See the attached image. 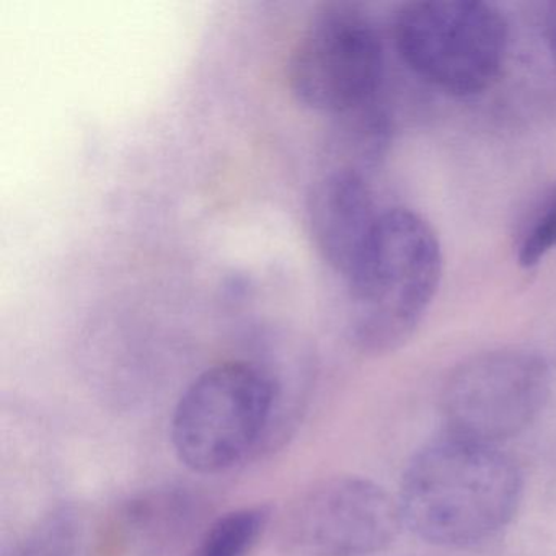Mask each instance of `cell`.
I'll list each match as a JSON object with an SVG mask.
<instances>
[{
    "instance_id": "6da1fadb",
    "label": "cell",
    "mask_w": 556,
    "mask_h": 556,
    "mask_svg": "<svg viewBox=\"0 0 556 556\" xmlns=\"http://www.w3.org/2000/svg\"><path fill=\"white\" fill-rule=\"evenodd\" d=\"M522 496L523 475L510 455L445 432L416 452L396 500L422 542L470 548L503 532Z\"/></svg>"
},
{
    "instance_id": "7a4b0ae2",
    "label": "cell",
    "mask_w": 556,
    "mask_h": 556,
    "mask_svg": "<svg viewBox=\"0 0 556 556\" xmlns=\"http://www.w3.org/2000/svg\"><path fill=\"white\" fill-rule=\"evenodd\" d=\"M304 406L265 366L247 361L217 364L201 372L175 406V455L194 473L232 470L281 447Z\"/></svg>"
},
{
    "instance_id": "3957f363",
    "label": "cell",
    "mask_w": 556,
    "mask_h": 556,
    "mask_svg": "<svg viewBox=\"0 0 556 556\" xmlns=\"http://www.w3.org/2000/svg\"><path fill=\"white\" fill-rule=\"evenodd\" d=\"M442 250L434 229L413 211L380 214L350 288V338L367 356L405 346L438 294Z\"/></svg>"
},
{
    "instance_id": "277c9868",
    "label": "cell",
    "mask_w": 556,
    "mask_h": 556,
    "mask_svg": "<svg viewBox=\"0 0 556 556\" xmlns=\"http://www.w3.org/2000/svg\"><path fill=\"white\" fill-rule=\"evenodd\" d=\"M393 38L406 66L455 97L484 92L500 77L509 27L500 9L480 0H418L400 9Z\"/></svg>"
},
{
    "instance_id": "5b68a950",
    "label": "cell",
    "mask_w": 556,
    "mask_h": 556,
    "mask_svg": "<svg viewBox=\"0 0 556 556\" xmlns=\"http://www.w3.org/2000/svg\"><path fill=\"white\" fill-rule=\"evenodd\" d=\"M549 390L548 363L533 351L501 348L475 354L457 364L442 386L445 432L500 447L539 419Z\"/></svg>"
},
{
    "instance_id": "8992f818",
    "label": "cell",
    "mask_w": 556,
    "mask_h": 556,
    "mask_svg": "<svg viewBox=\"0 0 556 556\" xmlns=\"http://www.w3.org/2000/svg\"><path fill=\"white\" fill-rule=\"evenodd\" d=\"M403 523L399 500L379 483L334 475L295 494L275 517L288 556H372L389 548Z\"/></svg>"
},
{
    "instance_id": "52a82bcc",
    "label": "cell",
    "mask_w": 556,
    "mask_h": 556,
    "mask_svg": "<svg viewBox=\"0 0 556 556\" xmlns=\"http://www.w3.org/2000/svg\"><path fill=\"white\" fill-rule=\"evenodd\" d=\"M382 79L379 31L354 4L321 9L289 58L292 96L307 109L328 115H344L376 102Z\"/></svg>"
},
{
    "instance_id": "ba28073f",
    "label": "cell",
    "mask_w": 556,
    "mask_h": 556,
    "mask_svg": "<svg viewBox=\"0 0 556 556\" xmlns=\"http://www.w3.org/2000/svg\"><path fill=\"white\" fill-rule=\"evenodd\" d=\"M203 497L184 486L155 488L123 501L103 529L97 556H172L190 546L206 517Z\"/></svg>"
},
{
    "instance_id": "9c48e42d",
    "label": "cell",
    "mask_w": 556,
    "mask_h": 556,
    "mask_svg": "<svg viewBox=\"0 0 556 556\" xmlns=\"http://www.w3.org/2000/svg\"><path fill=\"white\" fill-rule=\"evenodd\" d=\"M305 216L315 249L348 281L380 217L364 174L350 168L325 172L308 191Z\"/></svg>"
},
{
    "instance_id": "30bf717a",
    "label": "cell",
    "mask_w": 556,
    "mask_h": 556,
    "mask_svg": "<svg viewBox=\"0 0 556 556\" xmlns=\"http://www.w3.org/2000/svg\"><path fill=\"white\" fill-rule=\"evenodd\" d=\"M273 520L269 504L237 507L211 520L184 556H250Z\"/></svg>"
},
{
    "instance_id": "8fae6325",
    "label": "cell",
    "mask_w": 556,
    "mask_h": 556,
    "mask_svg": "<svg viewBox=\"0 0 556 556\" xmlns=\"http://www.w3.org/2000/svg\"><path fill=\"white\" fill-rule=\"evenodd\" d=\"M84 519L73 504H60L38 517L12 556H83Z\"/></svg>"
},
{
    "instance_id": "7c38bea8",
    "label": "cell",
    "mask_w": 556,
    "mask_h": 556,
    "mask_svg": "<svg viewBox=\"0 0 556 556\" xmlns=\"http://www.w3.org/2000/svg\"><path fill=\"white\" fill-rule=\"evenodd\" d=\"M517 263L535 268L556 250V181L532 204L517 236Z\"/></svg>"
},
{
    "instance_id": "4fadbf2b",
    "label": "cell",
    "mask_w": 556,
    "mask_h": 556,
    "mask_svg": "<svg viewBox=\"0 0 556 556\" xmlns=\"http://www.w3.org/2000/svg\"><path fill=\"white\" fill-rule=\"evenodd\" d=\"M545 37L549 54L556 64V2H552L545 14Z\"/></svg>"
}]
</instances>
